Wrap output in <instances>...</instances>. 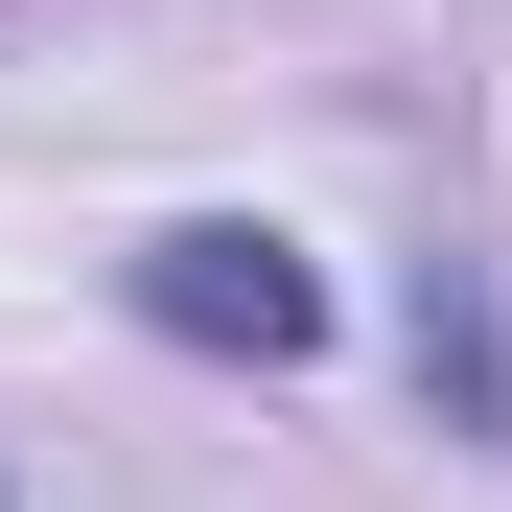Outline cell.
Here are the masks:
<instances>
[{
	"mask_svg": "<svg viewBox=\"0 0 512 512\" xmlns=\"http://www.w3.org/2000/svg\"><path fill=\"white\" fill-rule=\"evenodd\" d=\"M419 396L466 443H512V303H489V256H419Z\"/></svg>",
	"mask_w": 512,
	"mask_h": 512,
	"instance_id": "cell-2",
	"label": "cell"
},
{
	"mask_svg": "<svg viewBox=\"0 0 512 512\" xmlns=\"http://www.w3.org/2000/svg\"><path fill=\"white\" fill-rule=\"evenodd\" d=\"M117 303L163 326V350H210V373H303V350H326V256H303V233H256V210L140 233V256H117Z\"/></svg>",
	"mask_w": 512,
	"mask_h": 512,
	"instance_id": "cell-1",
	"label": "cell"
},
{
	"mask_svg": "<svg viewBox=\"0 0 512 512\" xmlns=\"http://www.w3.org/2000/svg\"><path fill=\"white\" fill-rule=\"evenodd\" d=\"M0 512H24V489H0Z\"/></svg>",
	"mask_w": 512,
	"mask_h": 512,
	"instance_id": "cell-3",
	"label": "cell"
}]
</instances>
